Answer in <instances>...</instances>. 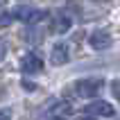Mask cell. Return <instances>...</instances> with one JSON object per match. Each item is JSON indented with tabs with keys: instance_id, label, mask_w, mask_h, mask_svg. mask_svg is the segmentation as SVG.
<instances>
[{
	"instance_id": "obj_3",
	"label": "cell",
	"mask_w": 120,
	"mask_h": 120,
	"mask_svg": "<svg viewBox=\"0 0 120 120\" xmlns=\"http://www.w3.org/2000/svg\"><path fill=\"white\" fill-rule=\"evenodd\" d=\"M20 70H23V73H27V75L41 73V70H43V59H41L36 52L25 54V57H23V61H20Z\"/></svg>"
},
{
	"instance_id": "obj_7",
	"label": "cell",
	"mask_w": 120,
	"mask_h": 120,
	"mask_svg": "<svg viewBox=\"0 0 120 120\" xmlns=\"http://www.w3.org/2000/svg\"><path fill=\"white\" fill-rule=\"evenodd\" d=\"M70 27H73V18H70V16H64V14H61V16H57V18H54V23H52V32L64 34V32H68Z\"/></svg>"
},
{
	"instance_id": "obj_5",
	"label": "cell",
	"mask_w": 120,
	"mask_h": 120,
	"mask_svg": "<svg viewBox=\"0 0 120 120\" xmlns=\"http://www.w3.org/2000/svg\"><path fill=\"white\" fill-rule=\"evenodd\" d=\"M86 111L91 116H104V118H111V116L116 113L113 111V107L109 104V102H104V100H98V102H91L86 107Z\"/></svg>"
},
{
	"instance_id": "obj_11",
	"label": "cell",
	"mask_w": 120,
	"mask_h": 120,
	"mask_svg": "<svg viewBox=\"0 0 120 120\" xmlns=\"http://www.w3.org/2000/svg\"><path fill=\"white\" fill-rule=\"evenodd\" d=\"M0 120H11V111L9 109H0Z\"/></svg>"
},
{
	"instance_id": "obj_1",
	"label": "cell",
	"mask_w": 120,
	"mask_h": 120,
	"mask_svg": "<svg viewBox=\"0 0 120 120\" xmlns=\"http://www.w3.org/2000/svg\"><path fill=\"white\" fill-rule=\"evenodd\" d=\"M102 84H104V82L98 79V77H86V79H79L75 84V91H77V95H82V98H95V95L102 91Z\"/></svg>"
},
{
	"instance_id": "obj_6",
	"label": "cell",
	"mask_w": 120,
	"mask_h": 120,
	"mask_svg": "<svg viewBox=\"0 0 120 120\" xmlns=\"http://www.w3.org/2000/svg\"><path fill=\"white\" fill-rule=\"evenodd\" d=\"M68 57H70V54H68V45L66 43H57V45L52 48V52H50V61H52L54 66H64L68 61Z\"/></svg>"
},
{
	"instance_id": "obj_13",
	"label": "cell",
	"mask_w": 120,
	"mask_h": 120,
	"mask_svg": "<svg viewBox=\"0 0 120 120\" xmlns=\"http://www.w3.org/2000/svg\"><path fill=\"white\" fill-rule=\"evenodd\" d=\"M75 120H95V118H93V116H91V113H86V116H77V118H75Z\"/></svg>"
},
{
	"instance_id": "obj_4",
	"label": "cell",
	"mask_w": 120,
	"mask_h": 120,
	"mask_svg": "<svg viewBox=\"0 0 120 120\" xmlns=\"http://www.w3.org/2000/svg\"><path fill=\"white\" fill-rule=\"evenodd\" d=\"M88 43H91V48H95V50H107V48H111V34L104 32V30H95L91 36H88Z\"/></svg>"
},
{
	"instance_id": "obj_2",
	"label": "cell",
	"mask_w": 120,
	"mask_h": 120,
	"mask_svg": "<svg viewBox=\"0 0 120 120\" xmlns=\"http://www.w3.org/2000/svg\"><path fill=\"white\" fill-rule=\"evenodd\" d=\"M45 16L48 14L43 11V9H34V7H18V9H14V18L23 20V23H30V25L41 23Z\"/></svg>"
},
{
	"instance_id": "obj_9",
	"label": "cell",
	"mask_w": 120,
	"mask_h": 120,
	"mask_svg": "<svg viewBox=\"0 0 120 120\" xmlns=\"http://www.w3.org/2000/svg\"><path fill=\"white\" fill-rule=\"evenodd\" d=\"M20 84H23V88H25V91H36V84H34V82H30V79H23Z\"/></svg>"
},
{
	"instance_id": "obj_10",
	"label": "cell",
	"mask_w": 120,
	"mask_h": 120,
	"mask_svg": "<svg viewBox=\"0 0 120 120\" xmlns=\"http://www.w3.org/2000/svg\"><path fill=\"white\" fill-rule=\"evenodd\" d=\"M111 91H113V98H118V100H120V79H116V82H113Z\"/></svg>"
},
{
	"instance_id": "obj_14",
	"label": "cell",
	"mask_w": 120,
	"mask_h": 120,
	"mask_svg": "<svg viewBox=\"0 0 120 120\" xmlns=\"http://www.w3.org/2000/svg\"><path fill=\"white\" fill-rule=\"evenodd\" d=\"M54 120H64V118H54Z\"/></svg>"
},
{
	"instance_id": "obj_8",
	"label": "cell",
	"mask_w": 120,
	"mask_h": 120,
	"mask_svg": "<svg viewBox=\"0 0 120 120\" xmlns=\"http://www.w3.org/2000/svg\"><path fill=\"white\" fill-rule=\"evenodd\" d=\"M11 18H14V14H11V11H7V9H0V27L9 25V23H11Z\"/></svg>"
},
{
	"instance_id": "obj_12",
	"label": "cell",
	"mask_w": 120,
	"mask_h": 120,
	"mask_svg": "<svg viewBox=\"0 0 120 120\" xmlns=\"http://www.w3.org/2000/svg\"><path fill=\"white\" fill-rule=\"evenodd\" d=\"M5 54H7V48H5V43H2V41H0V61L5 59Z\"/></svg>"
}]
</instances>
